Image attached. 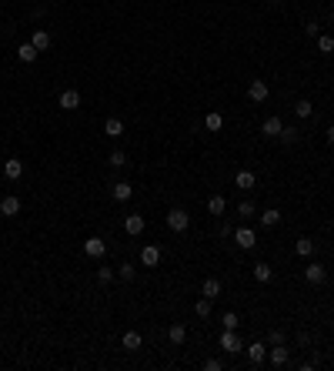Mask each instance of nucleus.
Segmentation results:
<instances>
[{"label":"nucleus","mask_w":334,"mask_h":371,"mask_svg":"<svg viewBox=\"0 0 334 371\" xmlns=\"http://www.w3.org/2000/svg\"><path fill=\"white\" fill-rule=\"evenodd\" d=\"M318 50H321V54H331V50H334V37H318Z\"/></svg>","instance_id":"nucleus-32"},{"label":"nucleus","mask_w":334,"mask_h":371,"mask_svg":"<svg viewBox=\"0 0 334 371\" xmlns=\"http://www.w3.org/2000/svg\"><path fill=\"white\" fill-rule=\"evenodd\" d=\"M97 281H100V284L114 281V271H111V268H100V271H97Z\"/></svg>","instance_id":"nucleus-35"},{"label":"nucleus","mask_w":334,"mask_h":371,"mask_svg":"<svg viewBox=\"0 0 334 371\" xmlns=\"http://www.w3.org/2000/svg\"><path fill=\"white\" fill-rule=\"evenodd\" d=\"M247 358H251V365H261V361L267 358V345H261V341L247 345Z\"/></svg>","instance_id":"nucleus-13"},{"label":"nucleus","mask_w":334,"mask_h":371,"mask_svg":"<svg viewBox=\"0 0 334 371\" xmlns=\"http://www.w3.org/2000/svg\"><path fill=\"white\" fill-rule=\"evenodd\" d=\"M204 368H207V371H221V361H217V358H207V361H204Z\"/></svg>","instance_id":"nucleus-39"},{"label":"nucleus","mask_w":334,"mask_h":371,"mask_svg":"<svg viewBox=\"0 0 334 371\" xmlns=\"http://www.w3.org/2000/svg\"><path fill=\"white\" fill-rule=\"evenodd\" d=\"M221 325H224V328H231V331H234V328L241 325V318L234 315V311H224V315H221Z\"/></svg>","instance_id":"nucleus-29"},{"label":"nucleus","mask_w":334,"mask_h":371,"mask_svg":"<svg viewBox=\"0 0 334 371\" xmlns=\"http://www.w3.org/2000/svg\"><path fill=\"white\" fill-rule=\"evenodd\" d=\"M134 274H137V268H134V264H121V278H124V281H131Z\"/></svg>","instance_id":"nucleus-36"},{"label":"nucleus","mask_w":334,"mask_h":371,"mask_svg":"<svg viewBox=\"0 0 334 371\" xmlns=\"http://www.w3.org/2000/svg\"><path fill=\"white\" fill-rule=\"evenodd\" d=\"M294 251H298L301 258H308V254H314V241L311 237H301L298 244H294Z\"/></svg>","instance_id":"nucleus-23"},{"label":"nucleus","mask_w":334,"mask_h":371,"mask_svg":"<svg viewBox=\"0 0 334 371\" xmlns=\"http://www.w3.org/2000/svg\"><path fill=\"white\" fill-rule=\"evenodd\" d=\"M84 254H87V258H104V254H107L104 237H87V241H84Z\"/></svg>","instance_id":"nucleus-3"},{"label":"nucleus","mask_w":334,"mask_h":371,"mask_svg":"<svg viewBox=\"0 0 334 371\" xmlns=\"http://www.w3.org/2000/svg\"><path fill=\"white\" fill-rule=\"evenodd\" d=\"M131 194H134V187L127 181H117V184H114V201H131Z\"/></svg>","instance_id":"nucleus-17"},{"label":"nucleus","mask_w":334,"mask_h":371,"mask_svg":"<svg viewBox=\"0 0 334 371\" xmlns=\"http://www.w3.org/2000/svg\"><path fill=\"white\" fill-rule=\"evenodd\" d=\"M187 224H190V214L184 211V207H174V211H167V227L170 231H187Z\"/></svg>","instance_id":"nucleus-1"},{"label":"nucleus","mask_w":334,"mask_h":371,"mask_svg":"<svg viewBox=\"0 0 334 371\" xmlns=\"http://www.w3.org/2000/svg\"><path fill=\"white\" fill-rule=\"evenodd\" d=\"M221 237H234V227L231 224H221Z\"/></svg>","instance_id":"nucleus-40"},{"label":"nucleus","mask_w":334,"mask_h":371,"mask_svg":"<svg viewBox=\"0 0 334 371\" xmlns=\"http://www.w3.org/2000/svg\"><path fill=\"white\" fill-rule=\"evenodd\" d=\"M254 278H257V281H271V278H274L271 264H264V261H261V264H254Z\"/></svg>","instance_id":"nucleus-24"},{"label":"nucleus","mask_w":334,"mask_h":371,"mask_svg":"<svg viewBox=\"0 0 334 371\" xmlns=\"http://www.w3.org/2000/svg\"><path fill=\"white\" fill-rule=\"evenodd\" d=\"M304 278H308L311 284H324V281H328V268L314 261V264H308V268H304Z\"/></svg>","instance_id":"nucleus-4"},{"label":"nucleus","mask_w":334,"mask_h":371,"mask_svg":"<svg viewBox=\"0 0 334 371\" xmlns=\"http://www.w3.org/2000/svg\"><path fill=\"white\" fill-rule=\"evenodd\" d=\"M298 137H301V131H298V127H284V131H281V141H284V144H294Z\"/></svg>","instance_id":"nucleus-30"},{"label":"nucleus","mask_w":334,"mask_h":371,"mask_svg":"<svg viewBox=\"0 0 334 371\" xmlns=\"http://www.w3.org/2000/svg\"><path fill=\"white\" fill-rule=\"evenodd\" d=\"M234 244L244 247V251H254V247H257L254 231H251V227H237V231H234Z\"/></svg>","instance_id":"nucleus-2"},{"label":"nucleus","mask_w":334,"mask_h":371,"mask_svg":"<svg viewBox=\"0 0 334 371\" xmlns=\"http://www.w3.org/2000/svg\"><path fill=\"white\" fill-rule=\"evenodd\" d=\"M267 345H284V331H271V335H267Z\"/></svg>","instance_id":"nucleus-37"},{"label":"nucleus","mask_w":334,"mask_h":371,"mask_svg":"<svg viewBox=\"0 0 334 371\" xmlns=\"http://www.w3.org/2000/svg\"><path fill=\"white\" fill-rule=\"evenodd\" d=\"M200 294H204V298H221V281H217V278H207V281H204V288H200Z\"/></svg>","instance_id":"nucleus-15"},{"label":"nucleus","mask_w":334,"mask_h":371,"mask_svg":"<svg viewBox=\"0 0 334 371\" xmlns=\"http://www.w3.org/2000/svg\"><path fill=\"white\" fill-rule=\"evenodd\" d=\"M224 207H227V201H224L221 194H214L211 201H207V211H211V214H217V217H221V214H224Z\"/></svg>","instance_id":"nucleus-22"},{"label":"nucleus","mask_w":334,"mask_h":371,"mask_svg":"<svg viewBox=\"0 0 334 371\" xmlns=\"http://www.w3.org/2000/svg\"><path fill=\"white\" fill-rule=\"evenodd\" d=\"M194 315H197V318H207V315H211V298H200V301L194 304Z\"/></svg>","instance_id":"nucleus-28"},{"label":"nucleus","mask_w":334,"mask_h":371,"mask_svg":"<svg viewBox=\"0 0 334 371\" xmlns=\"http://www.w3.org/2000/svg\"><path fill=\"white\" fill-rule=\"evenodd\" d=\"M60 107H64V111H77V107H80V94H77V90H60Z\"/></svg>","instance_id":"nucleus-11"},{"label":"nucleus","mask_w":334,"mask_h":371,"mask_svg":"<svg viewBox=\"0 0 334 371\" xmlns=\"http://www.w3.org/2000/svg\"><path fill=\"white\" fill-rule=\"evenodd\" d=\"M0 214H3V217H17V214H20V197L7 194V197L0 201Z\"/></svg>","instance_id":"nucleus-6"},{"label":"nucleus","mask_w":334,"mask_h":371,"mask_svg":"<svg viewBox=\"0 0 334 371\" xmlns=\"http://www.w3.org/2000/svg\"><path fill=\"white\" fill-rule=\"evenodd\" d=\"M30 44L37 47V50H47V47H50V34H47V30H33Z\"/></svg>","instance_id":"nucleus-21"},{"label":"nucleus","mask_w":334,"mask_h":371,"mask_svg":"<svg viewBox=\"0 0 334 371\" xmlns=\"http://www.w3.org/2000/svg\"><path fill=\"white\" fill-rule=\"evenodd\" d=\"M124 348H127V351L141 348V331H127V335H124Z\"/></svg>","instance_id":"nucleus-25"},{"label":"nucleus","mask_w":334,"mask_h":371,"mask_svg":"<svg viewBox=\"0 0 334 371\" xmlns=\"http://www.w3.org/2000/svg\"><path fill=\"white\" fill-rule=\"evenodd\" d=\"M304 34H308V37H318V34H321V23H318V20H311L308 27H304Z\"/></svg>","instance_id":"nucleus-38"},{"label":"nucleus","mask_w":334,"mask_h":371,"mask_svg":"<svg viewBox=\"0 0 334 371\" xmlns=\"http://www.w3.org/2000/svg\"><path fill=\"white\" fill-rule=\"evenodd\" d=\"M104 134H107V137H121L124 134V121H121V117H107V121H104Z\"/></svg>","instance_id":"nucleus-14"},{"label":"nucleus","mask_w":334,"mask_h":371,"mask_svg":"<svg viewBox=\"0 0 334 371\" xmlns=\"http://www.w3.org/2000/svg\"><path fill=\"white\" fill-rule=\"evenodd\" d=\"M157 261H161V247L147 244L144 251H141V264H144V268H157Z\"/></svg>","instance_id":"nucleus-9"},{"label":"nucleus","mask_w":334,"mask_h":371,"mask_svg":"<svg viewBox=\"0 0 334 371\" xmlns=\"http://www.w3.org/2000/svg\"><path fill=\"white\" fill-rule=\"evenodd\" d=\"M261 131H264L267 137H281V131H284V121H281L278 114H274V117H267V121L261 124Z\"/></svg>","instance_id":"nucleus-8"},{"label":"nucleus","mask_w":334,"mask_h":371,"mask_svg":"<svg viewBox=\"0 0 334 371\" xmlns=\"http://www.w3.org/2000/svg\"><path fill=\"white\" fill-rule=\"evenodd\" d=\"M111 164H114V168H124V164H127V154H124V151H114V154H111Z\"/></svg>","instance_id":"nucleus-34"},{"label":"nucleus","mask_w":334,"mask_h":371,"mask_svg":"<svg viewBox=\"0 0 334 371\" xmlns=\"http://www.w3.org/2000/svg\"><path fill=\"white\" fill-rule=\"evenodd\" d=\"M237 214H241V217H251V214H257V207L251 201H244V204H237Z\"/></svg>","instance_id":"nucleus-33"},{"label":"nucleus","mask_w":334,"mask_h":371,"mask_svg":"<svg viewBox=\"0 0 334 371\" xmlns=\"http://www.w3.org/2000/svg\"><path fill=\"white\" fill-rule=\"evenodd\" d=\"M3 174H7V181H20L23 164H20V161H7V164H3Z\"/></svg>","instance_id":"nucleus-19"},{"label":"nucleus","mask_w":334,"mask_h":371,"mask_svg":"<svg viewBox=\"0 0 334 371\" xmlns=\"http://www.w3.org/2000/svg\"><path fill=\"white\" fill-rule=\"evenodd\" d=\"M221 348H224V351H231V355H234V351H241V338L234 335L231 328H227V331L221 335Z\"/></svg>","instance_id":"nucleus-12"},{"label":"nucleus","mask_w":334,"mask_h":371,"mask_svg":"<svg viewBox=\"0 0 334 371\" xmlns=\"http://www.w3.org/2000/svg\"><path fill=\"white\" fill-rule=\"evenodd\" d=\"M278 221H281V211H278V207H267V211H261V224H264V227H274Z\"/></svg>","instance_id":"nucleus-20"},{"label":"nucleus","mask_w":334,"mask_h":371,"mask_svg":"<svg viewBox=\"0 0 334 371\" xmlns=\"http://www.w3.org/2000/svg\"><path fill=\"white\" fill-rule=\"evenodd\" d=\"M221 124H224V117L217 111H211L207 117H204V127H207V131H221Z\"/></svg>","instance_id":"nucleus-26"},{"label":"nucleus","mask_w":334,"mask_h":371,"mask_svg":"<svg viewBox=\"0 0 334 371\" xmlns=\"http://www.w3.org/2000/svg\"><path fill=\"white\" fill-rule=\"evenodd\" d=\"M37 54H40V50H37L33 44H20V47H17V57H20L23 64H33V60H37Z\"/></svg>","instance_id":"nucleus-16"},{"label":"nucleus","mask_w":334,"mask_h":371,"mask_svg":"<svg viewBox=\"0 0 334 371\" xmlns=\"http://www.w3.org/2000/svg\"><path fill=\"white\" fill-rule=\"evenodd\" d=\"M328 141H331V144H334V124H331V127H328Z\"/></svg>","instance_id":"nucleus-41"},{"label":"nucleus","mask_w":334,"mask_h":371,"mask_svg":"<svg viewBox=\"0 0 334 371\" xmlns=\"http://www.w3.org/2000/svg\"><path fill=\"white\" fill-rule=\"evenodd\" d=\"M247 97H251L254 104L267 101V84H264V80H251V87H247Z\"/></svg>","instance_id":"nucleus-7"},{"label":"nucleus","mask_w":334,"mask_h":371,"mask_svg":"<svg viewBox=\"0 0 334 371\" xmlns=\"http://www.w3.org/2000/svg\"><path fill=\"white\" fill-rule=\"evenodd\" d=\"M234 181H237V187H244V191H247V187H254V174H251V171H237V178H234Z\"/></svg>","instance_id":"nucleus-27"},{"label":"nucleus","mask_w":334,"mask_h":371,"mask_svg":"<svg viewBox=\"0 0 334 371\" xmlns=\"http://www.w3.org/2000/svg\"><path fill=\"white\" fill-rule=\"evenodd\" d=\"M144 224H147V221H144V217H141V214H127V221H124V231H127V234H134V237H137V234H141V231H144Z\"/></svg>","instance_id":"nucleus-10"},{"label":"nucleus","mask_w":334,"mask_h":371,"mask_svg":"<svg viewBox=\"0 0 334 371\" xmlns=\"http://www.w3.org/2000/svg\"><path fill=\"white\" fill-rule=\"evenodd\" d=\"M331 23H334V10H331Z\"/></svg>","instance_id":"nucleus-42"},{"label":"nucleus","mask_w":334,"mask_h":371,"mask_svg":"<svg viewBox=\"0 0 334 371\" xmlns=\"http://www.w3.org/2000/svg\"><path fill=\"white\" fill-rule=\"evenodd\" d=\"M267 358H271V365H274V368H284V365H288V358H291V351L284 348V345H271Z\"/></svg>","instance_id":"nucleus-5"},{"label":"nucleus","mask_w":334,"mask_h":371,"mask_svg":"<svg viewBox=\"0 0 334 371\" xmlns=\"http://www.w3.org/2000/svg\"><path fill=\"white\" fill-rule=\"evenodd\" d=\"M294 114H298V117H311L314 107H311L308 101H298V104H294Z\"/></svg>","instance_id":"nucleus-31"},{"label":"nucleus","mask_w":334,"mask_h":371,"mask_svg":"<svg viewBox=\"0 0 334 371\" xmlns=\"http://www.w3.org/2000/svg\"><path fill=\"white\" fill-rule=\"evenodd\" d=\"M167 338H170V345H184L187 328H184V325H170V328H167Z\"/></svg>","instance_id":"nucleus-18"}]
</instances>
